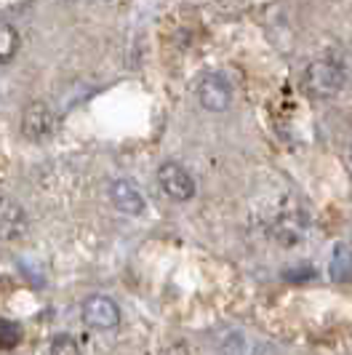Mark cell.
I'll use <instances>...</instances> for the list:
<instances>
[{
    "instance_id": "1",
    "label": "cell",
    "mask_w": 352,
    "mask_h": 355,
    "mask_svg": "<svg viewBox=\"0 0 352 355\" xmlns=\"http://www.w3.org/2000/svg\"><path fill=\"white\" fill-rule=\"evenodd\" d=\"M344 67L334 59H317L304 70V91L313 99H331L344 86Z\"/></svg>"
},
{
    "instance_id": "2",
    "label": "cell",
    "mask_w": 352,
    "mask_h": 355,
    "mask_svg": "<svg viewBox=\"0 0 352 355\" xmlns=\"http://www.w3.org/2000/svg\"><path fill=\"white\" fill-rule=\"evenodd\" d=\"M158 184L166 196L171 200H179V203H184V200H190L195 196V179L179 163H163L160 166Z\"/></svg>"
},
{
    "instance_id": "3",
    "label": "cell",
    "mask_w": 352,
    "mask_h": 355,
    "mask_svg": "<svg viewBox=\"0 0 352 355\" xmlns=\"http://www.w3.org/2000/svg\"><path fill=\"white\" fill-rule=\"evenodd\" d=\"M53 128H56V115H53L51 110L43 105V102H35V105H30L27 110H24L21 131H24V137H27V139H33V142H43V139H49V137H51Z\"/></svg>"
},
{
    "instance_id": "4",
    "label": "cell",
    "mask_w": 352,
    "mask_h": 355,
    "mask_svg": "<svg viewBox=\"0 0 352 355\" xmlns=\"http://www.w3.org/2000/svg\"><path fill=\"white\" fill-rule=\"evenodd\" d=\"M80 313H83V320H86L91 329H115L118 326V320H121V310H118V304L112 302L109 297H88L83 307H80Z\"/></svg>"
},
{
    "instance_id": "5",
    "label": "cell",
    "mask_w": 352,
    "mask_h": 355,
    "mask_svg": "<svg viewBox=\"0 0 352 355\" xmlns=\"http://www.w3.org/2000/svg\"><path fill=\"white\" fill-rule=\"evenodd\" d=\"M197 99L211 112H225L229 102H232V86L222 75H206L200 80V86H197Z\"/></svg>"
},
{
    "instance_id": "6",
    "label": "cell",
    "mask_w": 352,
    "mask_h": 355,
    "mask_svg": "<svg viewBox=\"0 0 352 355\" xmlns=\"http://www.w3.org/2000/svg\"><path fill=\"white\" fill-rule=\"evenodd\" d=\"M27 214L17 200L0 196V238L3 241H19L27 235Z\"/></svg>"
},
{
    "instance_id": "7",
    "label": "cell",
    "mask_w": 352,
    "mask_h": 355,
    "mask_svg": "<svg viewBox=\"0 0 352 355\" xmlns=\"http://www.w3.org/2000/svg\"><path fill=\"white\" fill-rule=\"evenodd\" d=\"M109 200L115 203V209L123 214H141L144 211V198L139 196V190L125 182V179H118L109 184Z\"/></svg>"
},
{
    "instance_id": "8",
    "label": "cell",
    "mask_w": 352,
    "mask_h": 355,
    "mask_svg": "<svg viewBox=\"0 0 352 355\" xmlns=\"http://www.w3.org/2000/svg\"><path fill=\"white\" fill-rule=\"evenodd\" d=\"M301 232H304L301 219L297 222V216H291V214H285L275 222V238L283 241V243H297L301 238Z\"/></svg>"
},
{
    "instance_id": "9",
    "label": "cell",
    "mask_w": 352,
    "mask_h": 355,
    "mask_svg": "<svg viewBox=\"0 0 352 355\" xmlns=\"http://www.w3.org/2000/svg\"><path fill=\"white\" fill-rule=\"evenodd\" d=\"M19 51V33L8 24V21H0V64L11 62Z\"/></svg>"
},
{
    "instance_id": "10",
    "label": "cell",
    "mask_w": 352,
    "mask_h": 355,
    "mask_svg": "<svg viewBox=\"0 0 352 355\" xmlns=\"http://www.w3.org/2000/svg\"><path fill=\"white\" fill-rule=\"evenodd\" d=\"M21 342V326L14 320H0V347L11 350Z\"/></svg>"
},
{
    "instance_id": "11",
    "label": "cell",
    "mask_w": 352,
    "mask_h": 355,
    "mask_svg": "<svg viewBox=\"0 0 352 355\" xmlns=\"http://www.w3.org/2000/svg\"><path fill=\"white\" fill-rule=\"evenodd\" d=\"M80 347L72 342V337H56L53 339V345H51V353L53 355H59V353H78Z\"/></svg>"
},
{
    "instance_id": "12",
    "label": "cell",
    "mask_w": 352,
    "mask_h": 355,
    "mask_svg": "<svg viewBox=\"0 0 352 355\" xmlns=\"http://www.w3.org/2000/svg\"><path fill=\"white\" fill-rule=\"evenodd\" d=\"M350 160H352V147H350Z\"/></svg>"
}]
</instances>
